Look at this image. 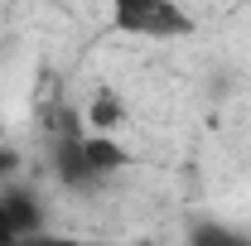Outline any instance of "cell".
I'll return each mask as SVG.
<instances>
[{"label":"cell","instance_id":"cell-4","mask_svg":"<svg viewBox=\"0 0 251 246\" xmlns=\"http://www.w3.org/2000/svg\"><path fill=\"white\" fill-rule=\"evenodd\" d=\"M87 121H92V130H97V135H106L111 125H121V121H126V111H121V101H116L111 92H101L92 106H87Z\"/></svg>","mask_w":251,"mask_h":246},{"label":"cell","instance_id":"cell-5","mask_svg":"<svg viewBox=\"0 0 251 246\" xmlns=\"http://www.w3.org/2000/svg\"><path fill=\"white\" fill-rule=\"evenodd\" d=\"M188 246H251V237H242V232H227V227H218V222H203V227H193Z\"/></svg>","mask_w":251,"mask_h":246},{"label":"cell","instance_id":"cell-1","mask_svg":"<svg viewBox=\"0 0 251 246\" xmlns=\"http://www.w3.org/2000/svg\"><path fill=\"white\" fill-rule=\"evenodd\" d=\"M111 20H116V29L145 34V39H184V34H193L188 10H179L174 0H121Z\"/></svg>","mask_w":251,"mask_h":246},{"label":"cell","instance_id":"cell-2","mask_svg":"<svg viewBox=\"0 0 251 246\" xmlns=\"http://www.w3.org/2000/svg\"><path fill=\"white\" fill-rule=\"evenodd\" d=\"M0 198H5V213H10V227H15L20 246L34 242V237H39V203H34V193L10 188V193H0Z\"/></svg>","mask_w":251,"mask_h":246},{"label":"cell","instance_id":"cell-6","mask_svg":"<svg viewBox=\"0 0 251 246\" xmlns=\"http://www.w3.org/2000/svg\"><path fill=\"white\" fill-rule=\"evenodd\" d=\"M0 246H20L15 227H10V213H5V198H0Z\"/></svg>","mask_w":251,"mask_h":246},{"label":"cell","instance_id":"cell-3","mask_svg":"<svg viewBox=\"0 0 251 246\" xmlns=\"http://www.w3.org/2000/svg\"><path fill=\"white\" fill-rule=\"evenodd\" d=\"M82 150H87V164H92V174L101 179V174H111V169H121L130 154L116 145V140H106V135H87L82 140Z\"/></svg>","mask_w":251,"mask_h":246}]
</instances>
